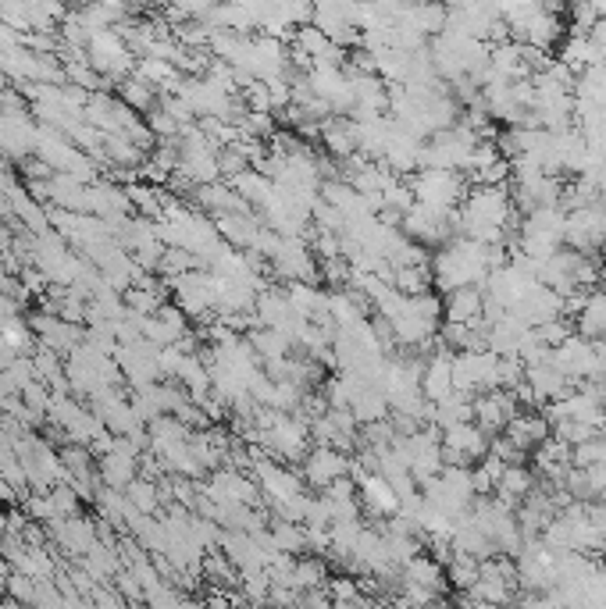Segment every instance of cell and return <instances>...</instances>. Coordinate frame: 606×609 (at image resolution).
<instances>
[{"mask_svg": "<svg viewBox=\"0 0 606 609\" xmlns=\"http://www.w3.org/2000/svg\"><path fill=\"white\" fill-rule=\"evenodd\" d=\"M396 282H400L403 293H425L428 275H425V271H418V264H414V268H400V271H396Z\"/></svg>", "mask_w": 606, "mask_h": 609, "instance_id": "obj_1", "label": "cell"}, {"mask_svg": "<svg viewBox=\"0 0 606 609\" xmlns=\"http://www.w3.org/2000/svg\"><path fill=\"white\" fill-rule=\"evenodd\" d=\"M125 100H129V104H136V107H147L150 104V82L147 79L129 82V86H125Z\"/></svg>", "mask_w": 606, "mask_h": 609, "instance_id": "obj_2", "label": "cell"}]
</instances>
